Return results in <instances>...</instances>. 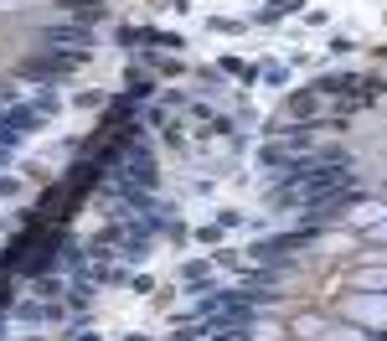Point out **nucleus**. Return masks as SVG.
Wrapping results in <instances>:
<instances>
[{
  "mask_svg": "<svg viewBox=\"0 0 387 341\" xmlns=\"http://www.w3.org/2000/svg\"><path fill=\"white\" fill-rule=\"evenodd\" d=\"M47 41H57V47H78V52H88V31H68V26H57V31H47Z\"/></svg>",
  "mask_w": 387,
  "mask_h": 341,
  "instance_id": "nucleus-2",
  "label": "nucleus"
},
{
  "mask_svg": "<svg viewBox=\"0 0 387 341\" xmlns=\"http://www.w3.org/2000/svg\"><path fill=\"white\" fill-rule=\"evenodd\" d=\"M346 186H351V170H310V176H294L289 186H279V202L320 207L331 191H346Z\"/></svg>",
  "mask_w": 387,
  "mask_h": 341,
  "instance_id": "nucleus-1",
  "label": "nucleus"
}]
</instances>
